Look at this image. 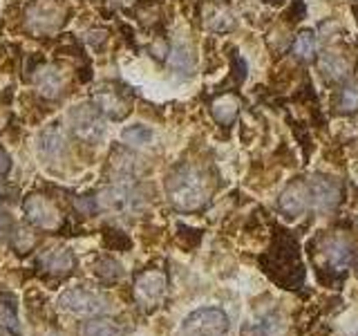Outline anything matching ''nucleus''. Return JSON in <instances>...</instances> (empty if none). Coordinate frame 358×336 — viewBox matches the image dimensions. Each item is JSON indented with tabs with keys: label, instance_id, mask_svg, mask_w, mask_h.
Wrapping results in <instances>:
<instances>
[{
	"label": "nucleus",
	"instance_id": "f257e3e1",
	"mask_svg": "<svg viewBox=\"0 0 358 336\" xmlns=\"http://www.w3.org/2000/svg\"><path fill=\"white\" fill-rule=\"evenodd\" d=\"M262 267L268 278L285 289H298L305 283V265L300 258V246L287 233L278 235L273 240L268 253L262 255Z\"/></svg>",
	"mask_w": 358,
	"mask_h": 336
},
{
	"label": "nucleus",
	"instance_id": "f03ea898",
	"mask_svg": "<svg viewBox=\"0 0 358 336\" xmlns=\"http://www.w3.org/2000/svg\"><path fill=\"white\" fill-rule=\"evenodd\" d=\"M168 190V200L177 211L184 213H193L206 206L208 195H210V186H208V177L195 166H179L171 173L166 182Z\"/></svg>",
	"mask_w": 358,
	"mask_h": 336
},
{
	"label": "nucleus",
	"instance_id": "7ed1b4c3",
	"mask_svg": "<svg viewBox=\"0 0 358 336\" xmlns=\"http://www.w3.org/2000/svg\"><path fill=\"white\" fill-rule=\"evenodd\" d=\"M61 307L76 316H103L108 312L110 302L106 296H101L99 291L85 289V287H72L59 298Z\"/></svg>",
	"mask_w": 358,
	"mask_h": 336
},
{
	"label": "nucleus",
	"instance_id": "20e7f679",
	"mask_svg": "<svg viewBox=\"0 0 358 336\" xmlns=\"http://www.w3.org/2000/svg\"><path fill=\"white\" fill-rule=\"evenodd\" d=\"M186 336H222L229 332V316L217 307H201L184 321Z\"/></svg>",
	"mask_w": 358,
	"mask_h": 336
},
{
	"label": "nucleus",
	"instance_id": "39448f33",
	"mask_svg": "<svg viewBox=\"0 0 358 336\" xmlns=\"http://www.w3.org/2000/svg\"><path fill=\"white\" fill-rule=\"evenodd\" d=\"M25 216L34 227L43 231H61L65 227L61 209L45 195H31L25 200Z\"/></svg>",
	"mask_w": 358,
	"mask_h": 336
},
{
	"label": "nucleus",
	"instance_id": "423d86ee",
	"mask_svg": "<svg viewBox=\"0 0 358 336\" xmlns=\"http://www.w3.org/2000/svg\"><path fill=\"white\" fill-rule=\"evenodd\" d=\"M278 206L287 218H300L302 213L309 211L313 206V197H311V186L307 179L305 177L291 179L278 200Z\"/></svg>",
	"mask_w": 358,
	"mask_h": 336
},
{
	"label": "nucleus",
	"instance_id": "0eeeda50",
	"mask_svg": "<svg viewBox=\"0 0 358 336\" xmlns=\"http://www.w3.org/2000/svg\"><path fill=\"white\" fill-rule=\"evenodd\" d=\"M67 119L72 132L83 141H96L103 134V117L92 106H74Z\"/></svg>",
	"mask_w": 358,
	"mask_h": 336
},
{
	"label": "nucleus",
	"instance_id": "6e6552de",
	"mask_svg": "<svg viewBox=\"0 0 358 336\" xmlns=\"http://www.w3.org/2000/svg\"><path fill=\"white\" fill-rule=\"evenodd\" d=\"M166 274L159 269H148L134 280V298L143 307H157L166 294Z\"/></svg>",
	"mask_w": 358,
	"mask_h": 336
},
{
	"label": "nucleus",
	"instance_id": "1a4fd4ad",
	"mask_svg": "<svg viewBox=\"0 0 358 336\" xmlns=\"http://www.w3.org/2000/svg\"><path fill=\"white\" fill-rule=\"evenodd\" d=\"M29 27L36 34H45V31H54L63 25L65 18V7L56 0H48V3H36L29 9Z\"/></svg>",
	"mask_w": 358,
	"mask_h": 336
},
{
	"label": "nucleus",
	"instance_id": "9d476101",
	"mask_svg": "<svg viewBox=\"0 0 358 336\" xmlns=\"http://www.w3.org/2000/svg\"><path fill=\"white\" fill-rule=\"evenodd\" d=\"M311 197H313V206L320 211H331L338 206V202L343 197V186L338 184V179L334 177H313L311 182Z\"/></svg>",
	"mask_w": 358,
	"mask_h": 336
},
{
	"label": "nucleus",
	"instance_id": "9b49d317",
	"mask_svg": "<svg viewBox=\"0 0 358 336\" xmlns=\"http://www.w3.org/2000/svg\"><path fill=\"white\" fill-rule=\"evenodd\" d=\"M322 265L329 269V272H345V267L350 265L352 249L347 244L345 238L341 235H329V238L322 240Z\"/></svg>",
	"mask_w": 358,
	"mask_h": 336
},
{
	"label": "nucleus",
	"instance_id": "f8f14e48",
	"mask_svg": "<svg viewBox=\"0 0 358 336\" xmlns=\"http://www.w3.org/2000/svg\"><path fill=\"white\" fill-rule=\"evenodd\" d=\"M354 63L343 52H324L320 59V74L327 78L329 83H343L352 76Z\"/></svg>",
	"mask_w": 358,
	"mask_h": 336
},
{
	"label": "nucleus",
	"instance_id": "ddd939ff",
	"mask_svg": "<svg viewBox=\"0 0 358 336\" xmlns=\"http://www.w3.org/2000/svg\"><path fill=\"white\" fill-rule=\"evenodd\" d=\"M96 110L110 119H123L130 112V101L119 88H103L96 92Z\"/></svg>",
	"mask_w": 358,
	"mask_h": 336
},
{
	"label": "nucleus",
	"instance_id": "4468645a",
	"mask_svg": "<svg viewBox=\"0 0 358 336\" xmlns=\"http://www.w3.org/2000/svg\"><path fill=\"white\" fill-rule=\"evenodd\" d=\"M38 267L43 272L54 274V276H67L74 272L76 258L70 249H52V251H45L38 258Z\"/></svg>",
	"mask_w": 358,
	"mask_h": 336
},
{
	"label": "nucleus",
	"instance_id": "2eb2a0df",
	"mask_svg": "<svg viewBox=\"0 0 358 336\" xmlns=\"http://www.w3.org/2000/svg\"><path fill=\"white\" fill-rule=\"evenodd\" d=\"M34 81H36V88L43 97L48 99H56L61 92H63V85H65V76L61 72V67L56 65H43L41 70L34 76Z\"/></svg>",
	"mask_w": 358,
	"mask_h": 336
},
{
	"label": "nucleus",
	"instance_id": "dca6fc26",
	"mask_svg": "<svg viewBox=\"0 0 358 336\" xmlns=\"http://www.w3.org/2000/svg\"><path fill=\"white\" fill-rule=\"evenodd\" d=\"M210 115L220 126H231L240 115V99L235 94H222L210 104Z\"/></svg>",
	"mask_w": 358,
	"mask_h": 336
},
{
	"label": "nucleus",
	"instance_id": "f3484780",
	"mask_svg": "<svg viewBox=\"0 0 358 336\" xmlns=\"http://www.w3.org/2000/svg\"><path fill=\"white\" fill-rule=\"evenodd\" d=\"M101 202H103L106 209L112 211H130L137 206V193L128 186H112L103 193Z\"/></svg>",
	"mask_w": 358,
	"mask_h": 336
},
{
	"label": "nucleus",
	"instance_id": "a211bd4d",
	"mask_svg": "<svg viewBox=\"0 0 358 336\" xmlns=\"http://www.w3.org/2000/svg\"><path fill=\"white\" fill-rule=\"evenodd\" d=\"M316 50H318V41H316V34L311 29L300 31L296 41H294V48H291V54L296 56L300 63H311L316 59Z\"/></svg>",
	"mask_w": 358,
	"mask_h": 336
},
{
	"label": "nucleus",
	"instance_id": "6ab92c4d",
	"mask_svg": "<svg viewBox=\"0 0 358 336\" xmlns=\"http://www.w3.org/2000/svg\"><path fill=\"white\" fill-rule=\"evenodd\" d=\"M65 148V139H63V132L61 128H48L43 134H41V144H38V150L45 160H54V157H59Z\"/></svg>",
	"mask_w": 358,
	"mask_h": 336
},
{
	"label": "nucleus",
	"instance_id": "aec40b11",
	"mask_svg": "<svg viewBox=\"0 0 358 336\" xmlns=\"http://www.w3.org/2000/svg\"><path fill=\"white\" fill-rule=\"evenodd\" d=\"M0 330L11 334V336L20 334L18 312H16V305H14V298H9V296L0 298Z\"/></svg>",
	"mask_w": 358,
	"mask_h": 336
},
{
	"label": "nucleus",
	"instance_id": "412c9836",
	"mask_svg": "<svg viewBox=\"0 0 358 336\" xmlns=\"http://www.w3.org/2000/svg\"><path fill=\"white\" fill-rule=\"evenodd\" d=\"M94 274L103 285H115L123 278V267L115 260V258H99L94 265Z\"/></svg>",
	"mask_w": 358,
	"mask_h": 336
},
{
	"label": "nucleus",
	"instance_id": "4be33fe9",
	"mask_svg": "<svg viewBox=\"0 0 358 336\" xmlns=\"http://www.w3.org/2000/svg\"><path fill=\"white\" fill-rule=\"evenodd\" d=\"M81 336H121V328L112 318H92L81 325Z\"/></svg>",
	"mask_w": 358,
	"mask_h": 336
},
{
	"label": "nucleus",
	"instance_id": "5701e85b",
	"mask_svg": "<svg viewBox=\"0 0 358 336\" xmlns=\"http://www.w3.org/2000/svg\"><path fill=\"white\" fill-rule=\"evenodd\" d=\"M112 166L123 175H139L143 171V162L139 157L132 153H126V150L115 153V162H112Z\"/></svg>",
	"mask_w": 358,
	"mask_h": 336
},
{
	"label": "nucleus",
	"instance_id": "b1692460",
	"mask_svg": "<svg viewBox=\"0 0 358 336\" xmlns=\"http://www.w3.org/2000/svg\"><path fill=\"white\" fill-rule=\"evenodd\" d=\"M171 70L179 72V74H190L195 67V59H193V52L188 48H175L171 52Z\"/></svg>",
	"mask_w": 358,
	"mask_h": 336
},
{
	"label": "nucleus",
	"instance_id": "393cba45",
	"mask_svg": "<svg viewBox=\"0 0 358 336\" xmlns=\"http://www.w3.org/2000/svg\"><path fill=\"white\" fill-rule=\"evenodd\" d=\"M338 108H341L343 112H356V110H358V81L347 83V85L341 90Z\"/></svg>",
	"mask_w": 358,
	"mask_h": 336
},
{
	"label": "nucleus",
	"instance_id": "a878e982",
	"mask_svg": "<svg viewBox=\"0 0 358 336\" xmlns=\"http://www.w3.org/2000/svg\"><path fill=\"white\" fill-rule=\"evenodd\" d=\"M121 137L128 146H143V144H148L152 139V130L145 128V126H130V128L123 130Z\"/></svg>",
	"mask_w": 358,
	"mask_h": 336
},
{
	"label": "nucleus",
	"instance_id": "bb28decb",
	"mask_svg": "<svg viewBox=\"0 0 358 336\" xmlns=\"http://www.w3.org/2000/svg\"><path fill=\"white\" fill-rule=\"evenodd\" d=\"M74 209L81 213V216H94V213L99 211V202L96 197H90V195H78L74 197Z\"/></svg>",
	"mask_w": 358,
	"mask_h": 336
},
{
	"label": "nucleus",
	"instance_id": "cd10ccee",
	"mask_svg": "<svg viewBox=\"0 0 358 336\" xmlns=\"http://www.w3.org/2000/svg\"><path fill=\"white\" fill-rule=\"evenodd\" d=\"M112 235H115V240L112 238H106V244L110 246V249H130V240L126 233H121L117 229H108Z\"/></svg>",
	"mask_w": 358,
	"mask_h": 336
},
{
	"label": "nucleus",
	"instance_id": "c85d7f7f",
	"mask_svg": "<svg viewBox=\"0 0 358 336\" xmlns=\"http://www.w3.org/2000/svg\"><path fill=\"white\" fill-rule=\"evenodd\" d=\"M11 216L9 213H5L3 209H0V238H3V235H7L9 231H11Z\"/></svg>",
	"mask_w": 358,
	"mask_h": 336
},
{
	"label": "nucleus",
	"instance_id": "c756f323",
	"mask_svg": "<svg viewBox=\"0 0 358 336\" xmlns=\"http://www.w3.org/2000/svg\"><path fill=\"white\" fill-rule=\"evenodd\" d=\"M11 168V157L7 155V150L0 146V175H7Z\"/></svg>",
	"mask_w": 358,
	"mask_h": 336
},
{
	"label": "nucleus",
	"instance_id": "7c9ffc66",
	"mask_svg": "<svg viewBox=\"0 0 358 336\" xmlns=\"http://www.w3.org/2000/svg\"><path fill=\"white\" fill-rule=\"evenodd\" d=\"M264 3H268V5H282L285 0H264Z\"/></svg>",
	"mask_w": 358,
	"mask_h": 336
},
{
	"label": "nucleus",
	"instance_id": "2f4dec72",
	"mask_svg": "<svg viewBox=\"0 0 358 336\" xmlns=\"http://www.w3.org/2000/svg\"><path fill=\"white\" fill-rule=\"evenodd\" d=\"M354 14H356V22H358V7L354 9Z\"/></svg>",
	"mask_w": 358,
	"mask_h": 336
}]
</instances>
